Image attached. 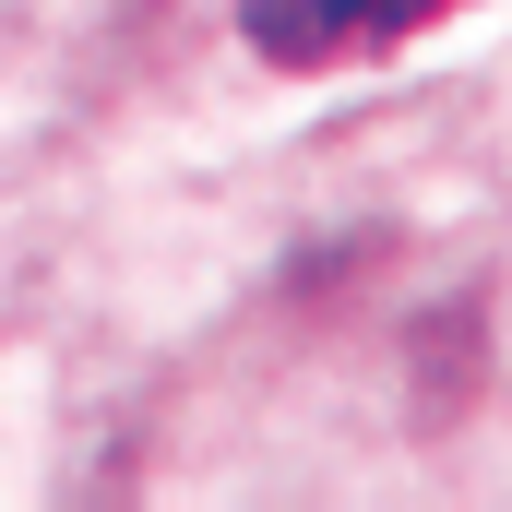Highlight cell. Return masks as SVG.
Returning <instances> with one entry per match:
<instances>
[{
    "label": "cell",
    "instance_id": "6da1fadb",
    "mask_svg": "<svg viewBox=\"0 0 512 512\" xmlns=\"http://www.w3.org/2000/svg\"><path fill=\"white\" fill-rule=\"evenodd\" d=\"M251 12V36L274 60H346V48H393V36H417L441 0H239Z\"/></svg>",
    "mask_w": 512,
    "mask_h": 512
}]
</instances>
